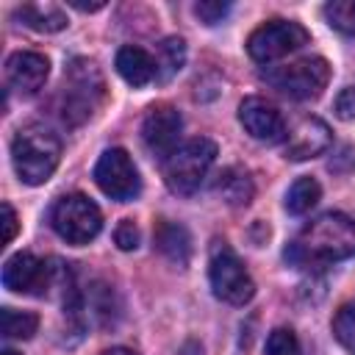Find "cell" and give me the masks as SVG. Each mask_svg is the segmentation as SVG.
I'll return each mask as SVG.
<instances>
[{
  "instance_id": "obj_1",
  "label": "cell",
  "mask_w": 355,
  "mask_h": 355,
  "mask_svg": "<svg viewBox=\"0 0 355 355\" xmlns=\"http://www.w3.org/2000/svg\"><path fill=\"white\" fill-rule=\"evenodd\" d=\"M355 255V222L347 214H322L313 222H308L300 233V241H294L291 250H286V258L291 261H344Z\"/></svg>"
},
{
  "instance_id": "obj_2",
  "label": "cell",
  "mask_w": 355,
  "mask_h": 355,
  "mask_svg": "<svg viewBox=\"0 0 355 355\" xmlns=\"http://www.w3.org/2000/svg\"><path fill=\"white\" fill-rule=\"evenodd\" d=\"M61 161V141L44 125H25L11 141V164L25 186H42Z\"/></svg>"
},
{
  "instance_id": "obj_3",
  "label": "cell",
  "mask_w": 355,
  "mask_h": 355,
  "mask_svg": "<svg viewBox=\"0 0 355 355\" xmlns=\"http://www.w3.org/2000/svg\"><path fill=\"white\" fill-rule=\"evenodd\" d=\"M216 161V144L205 136L189 139L164 161V180L175 194H194Z\"/></svg>"
},
{
  "instance_id": "obj_4",
  "label": "cell",
  "mask_w": 355,
  "mask_h": 355,
  "mask_svg": "<svg viewBox=\"0 0 355 355\" xmlns=\"http://www.w3.org/2000/svg\"><path fill=\"white\" fill-rule=\"evenodd\" d=\"M208 280L214 294L227 305H247L255 297V280L250 277L244 261L225 241H214L208 255Z\"/></svg>"
},
{
  "instance_id": "obj_5",
  "label": "cell",
  "mask_w": 355,
  "mask_h": 355,
  "mask_svg": "<svg viewBox=\"0 0 355 355\" xmlns=\"http://www.w3.org/2000/svg\"><path fill=\"white\" fill-rule=\"evenodd\" d=\"M103 89L105 83L94 61L75 58L64 72V108H61L64 122L78 125L89 119L103 100Z\"/></svg>"
},
{
  "instance_id": "obj_6",
  "label": "cell",
  "mask_w": 355,
  "mask_h": 355,
  "mask_svg": "<svg viewBox=\"0 0 355 355\" xmlns=\"http://www.w3.org/2000/svg\"><path fill=\"white\" fill-rule=\"evenodd\" d=\"M50 225L53 230L67 241V244H89L100 227H103V214L94 200L86 194H64L55 200L50 211Z\"/></svg>"
},
{
  "instance_id": "obj_7",
  "label": "cell",
  "mask_w": 355,
  "mask_h": 355,
  "mask_svg": "<svg viewBox=\"0 0 355 355\" xmlns=\"http://www.w3.org/2000/svg\"><path fill=\"white\" fill-rule=\"evenodd\" d=\"M263 78L269 86H275L280 94L291 100H313L324 92L330 80V64L313 55V58H302V61H294L277 69H266Z\"/></svg>"
},
{
  "instance_id": "obj_8",
  "label": "cell",
  "mask_w": 355,
  "mask_h": 355,
  "mask_svg": "<svg viewBox=\"0 0 355 355\" xmlns=\"http://www.w3.org/2000/svg\"><path fill=\"white\" fill-rule=\"evenodd\" d=\"M94 183H97V189L105 197H111L116 202H130L141 191L139 169H136L133 158L122 147H111V150H105L97 158V164H94Z\"/></svg>"
},
{
  "instance_id": "obj_9",
  "label": "cell",
  "mask_w": 355,
  "mask_h": 355,
  "mask_svg": "<svg viewBox=\"0 0 355 355\" xmlns=\"http://www.w3.org/2000/svg\"><path fill=\"white\" fill-rule=\"evenodd\" d=\"M308 44V31L300 22L291 19H272L261 28H255L247 39V53L258 64H272L294 50Z\"/></svg>"
},
{
  "instance_id": "obj_10",
  "label": "cell",
  "mask_w": 355,
  "mask_h": 355,
  "mask_svg": "<svg viewBox=\"0 0 355 355\" xmlns=\"http://www.w3.org/2000/svg\"><path fill=\"white\" fill-rule=\"evenodd\" d=\"M180 130H183V116L178 114V108L172 105H153L141 122V141L144 150L158 158L166 161L180 144Z\"/></svg>"
},
{
  "instance_id": "obj_11",
  "label": "cell",
  "mask_w": 355,
  "mask_h": 355,
  "mask_svg": "<svg viewBox=\"0 0 355 355\" xmlns=\"http://www.w3.org/2000/svg\"><path fill=\"white\" fill-rule=\"evenodd\" d=\"M3 286L17 294H44L53 286V266L33 252H17L3 263Z\"/></svg>"
},
{
  "instance_id": "obj_12",
  "label": "cell",
  "mask_w": 355,
  "mask_h": 355,
  "mask_svg": "<svg viewBox=\"0 0 355 355\" xmlns=\"http://www.w3.org/2000/svg\"><path fill=\"white\" fill-rule=\"evenodd\" d=\"M239 122L255 141L263 144H277L288 136L283 114L263 97H244L239 105Z\"/></svg>"
},
{
  "instance_id": "obj_13",
  "label": "cell",
  "mask_w": 355,
  "mask_h": 355,
  "mask_svg": "<svg viewBox=\"0 0 355 355\" xmlns=\"http://www.w3.org/2000/svg\"><path fill=\"white\" fill-rule=\"evenodd\" d=\"M47 75H50V61L42 53L19 50V53H11L6 61V80L19 97L36 94L44 86Z\"/></svg>"
},
{
  "instance_id": "obj_14",
  "label": "cell",
  "mask_w": 355,
  "mask_h": 355,
  "mask_svg": "<svg viewBox=\"0 0 355 355\" xmlns=\"http://www.w3.org/2000/svg\"><path fill=\"white\" fill-rule=\"evenodd\" d=\"M330 141H333V133H330L327 122H322L319 116H305L286 136V158H291V161L316 158L330 147Z\"/></svg>"
},
{
  "instance_id": "obj_15",
  "label": "cell",
  "mask_w": 355,
  "mask_h": 355,
  "mask_svg": "<svg viewBox=\"0 0 355 355\" xmlns=\"http://www.w3.org/2000/svg\"><path fill=\"white\" fill-rule=\"evenodd\" d=\"M114 67H116L119 78L130 86H147L158 78V61L144 47H136V44L119 47Z\"/></svg>"
},
{
  "instance_id": "obj_16",
  "label": "cell",
  "mask_w": 355,
  "mask_h": 355,
  "mask_svg": "<svg viewBox=\"0 0 355 355\" xmlns=\"http://www.w3.org/2000/svg\"><path fill=\"white\" fill-rule=\"evenodd\" d=\"M155 247L161 255H166L172 263L186 266L191 258V236L180 222L158 219L155 225Z\"/></svg>"
},
{
  "instance_id": "obj_17",
  "label": "cell",
  "mask_w": 355,
  "mask_h": 355,
  "mask_svg": "<svg viewBox=\"0 0 355 355\" xmlns=\"http://www.w3.org/2000/svg\"><path fill=\"white\" fill-rule=\"evenodd\" d=\"M17 19L39 33H55L67 28V14L55 3H22L17 8Z\"/></svg>"
},
{
  "instance_id": "obj_18",
  "label": "cell",
  "mask_w": 355,
  "mask_h": 355,
  "mask_svg": "<svg viewBox=\"0 0 355 355\" xmlns=\"http://www.w3.org/2000/svg\"><path fill=\"white\" fill-rule=\"evenodd\" d=\"M216 191L222 194V200L227 205H250L252 194H255V183L250 178L247 169L241 166H227L219 180H216Z\"/></svg>"
},
{
  "instance_id": "obj_19",
  "label": "cell",
  "mask_w": 355,
  "mask_h": 355,
  "mask_svg": "<svg viewBox=\"0 0 355 355\" xmlns=\"http://www.w3.org/2000/svg\"><path fill=\"white\" fill-rule=\"evenodd\" d=\"M319 197H322V186L316 183V178H297L286 191V211L302 216L319 202Z\"/></svg>"
},
{
  "instance_id": "obj_20",
  "label": "cell",
  "mask_w": 355,
  "mask_h": 355,
  "mask_svg": "<svg viewBox=\"0 0 355 355\" xmlns=\"http://www.w3.org/2000/svg\"><path fill=\"white\" fill-rule=\"evenodd\" d=\"M0 330L6 338H31L39 330V316L33 311H17V308H0Z\"/></svg>"
},
{
  "instance_id": "obj_21",
  "label": "cell",
  "mask_w": 355,
  "mask_h": 355,
  "mask_svg": "<svg viewBox=\"0 0 355 355\" xmlns=\"http://www.w3.org/2000/svg\"><path fill=\"white\" fill-rule=\"evenodd\" d=\"M158 75H161V80H169L172 75H178L180 72V67H183V61H186V42L180 39V36H169V39H164L161 42V47H158Z\"/></svg>"
},
{
  "instance_id": "obj_22",
  "label": "cell",
  "mask_w": 355,
  "mask_h": 355,
  "mask_svg": "<svg viewBox=\"0 0 355 355\" xmlns=\"http://www.w3.org/2000/svg\"><path fill=\"white\" fill-rule=\"evenodd\" d=\"M324 19L330 28L355 36V0H333L324 6Z\"/></svg>"
},
{
  "instance_id": "obj_23",
  "label": "cell",
  "mask_w": 355,
  "mask_h": 355,
  "mask_svg": "<svg viewBox=\"0 0 355 355\" xmlns=\"http://www.w3.org/2000/svg\"><path fill=\"white\" fill-rule=\"evenodd\" d=\"M333 336L347 352L355 355V302H347L338 308L333 319Z\"/></svg>"
},
{
  "instance_id": "obj_24",
  "label": "cell",
  "mask_w": 355,
  "mask_h": 355,
  "mask_svg": "<svg viewBox=\"0 0 355 355\" xmlns=\"http://www.w3.org/2000/svg\"><path fill=\"white\" fill-rule=\"evenodd\" d=\"M266 355H300V341H297L294 330H288V327L272 330L266 338Z\"/></svg>"
},
{
  "instance_id": "obj_25",
  "label": "cell",
  "mask_w": 355,
  "mask_h": 355,
  "mask_svg": "<svg viewBox=\"0 0 355 355\" xmlns=\"http://www.w3.org/2000/svg\"><path fill=\"white\" fill-rule=\"evenodd\" d=\"M227 11H230V3H222V0H200V3H194V14L205 25L222 22L227 17Z\"/></svg>"
},
{
  "instance_id": "obj_26",
  "label": "cell",
  "mask_w": 355,
  "mask_h": 355,
  "mask_svg": "<svg viewBox=\"0 0 355 355\" xmlns=\"http://www.w3.org/2000/svg\"><path fill=\"white\" fill-rule=\"evenodd\" d=\"M139 239H141V233H139V227H136L133 219H122V222L116 225V230H114V241H116V247L125 250V252L136 250V247H139Z\"/></svg>"
},
{
  "instance_id": "obj_27",
  "label": "cell",
  "mask_w": 355,
  "mask_h": 355,
  "mask_svg": "<svg viewBox=\"0 0 355 355\" xmlns=\"http://www.w3.org/2000/svg\"><path fill=\"white\" fill-rule=\"evenodd\" d=\"M336 116L344 119V122L355 119V86H347V89L338 92V97H336Z\"/></svg>"
},
{
  "instance_id": "obj_28",
  "label": "cell",
  "mask_w": 355,
  "mask_h": 355,
  "mask_svg": "<svg viewBox=\"0 0 355 355\" xmlns=\"http://www.w3.org/2000/svg\"><path fill=\"white\" fill-rule=\"evenodd\" d=\"M19 230V219H17V211L11 208V202H3V244H11L14 236Z\"/></svg>"
},
{
  "instance_id": "obj_29",
  "label": "cell",
  "mask_w": 355,
  "mask_h": 355,
  "mask_svg": "<svg viewBox=\"0 0 355 355\" xmlns=\"http://www.w3.org/2000/svg\"><path fill=\"white\" fill-rule=\"evenodd\" d=\"M69 6L72 8H78V11H100L105 3L100 0V3H83V0H69Z\"/></svg>"
},
{
  "instance_id": "obj_30",
  "label": "cell",
  "mask_w": 355,
  "mask_h": 355,
  "mask_svg": "<svg viewBox=\"0 0 355 355\" xmlns=\"http://www.w3.org/2000/svg\"><path fill=\"white\" fill-rule=\"evenodd\" d=\"M100 355H136V352L128 349V347H111V349H105V352H100Z\"/></svg>"
},
{
  "instance_id": "obj_31",
  "label": "cell",
  "mask_w": 355,
  "mask_h": 355,
  "mask_svg": "<svg viewBox=\"0 0 355 355\" xmlns=\"http://www.w3.org/2000/svg\"><path fill=\"white\" fill-rule=\"evenodd\" d=\"M0 355H19V352H14V349H3Z\"/></svg>"
}]
</instances>
